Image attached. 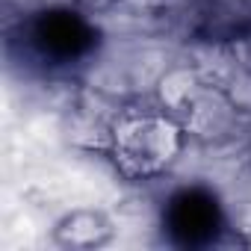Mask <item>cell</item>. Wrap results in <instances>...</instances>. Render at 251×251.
<instances>
[{
	"label": "cell",
	"mask_w": 251,
	"mask_h": 251,
	"mask_svg": "<svg viewBox=\"0 0 251 251\" xmlns=\"http://www.w3.org/2000/svg\"><path fill=\"white\" fill-rule=\"evenodd\" d=\"M106 233H109V227L103 225V219L98 213H74L56 227V236L65 245H77V248L100 245L106 239Z\"/></svg>",
	"instance_id": "2"
},
{
	"label": "cell",
	"mask_w": 251,
	"mask_h": 251,
	"mask_svg": "<svg viewBox=\"0 0 251 251\" xmlns=\"http://www.w3.org/2000/svg\"><path fill=\"white\" fill-rule=\"evenodd\" d=\"M177 148V133L163 118H130L115 133V154L121 166L133 175L157 172L172 160Z\"/></svg>",
	"instance_id": "1"
}]
</instances>
